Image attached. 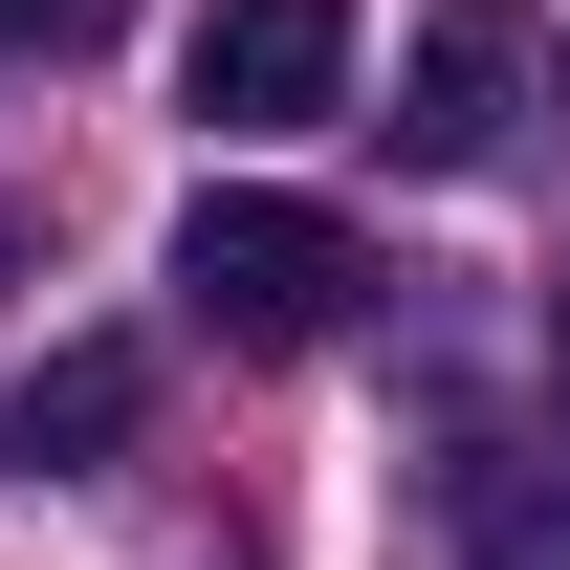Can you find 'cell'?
<instances>
[{
	"instance_id": "6da1fadb",
	"label": "cell",
	"mask_w": 570,
	"mask_h": 570,
	"mask_svg": "<svg viewBox=\"0 0 570 570\" xmlns=\"http://www.w3.org/2000/svg\"><path fill=\"white\" fill-rule=\"evenodd\" d=\"M352 285H373V242H352L330 198H242V176H198V219H176V307H198L219 352H330Z\"/></svg>"
},
{
	"instance_id": "7a4b0ae2",
	"label": "cell",
	"mask_w": 570,
	"mask_h": 570,
	"mask_svg": "<svg viewBox=\"0 0 570 570\" xmlns=\"http://www.w3.org/2000/svg\"><path fill=\"white\" fill-rule=\"evenodd\" d=\"M527 132H549V22L527 0H439L417 45H395V154L417 176H504Z\"/></svg>"
},
{
	"instance_id": "3957f363",
	"label": "cell",
	"mask_w": 570,
	"mask_h": 570,
	"mask_svg": "<svg viewBox=\"0 0 570 570\" xmlns=\"http://www.w3.org/2000/svg\"><path fill=\"white\" fill-rule=\"evenodd\" d=\"M176 88H198L219 132H307L352 88V0H219L198 45H176Z\"/></svg>"
},
{
	"instance_id": "277c9868",
	"label": "cell",
	"mask_w": 570,
	"mask_h": 570,
	"mask_svg": "<svg viewBox=\"0 0 570 570\" xmlns=\"http://www.w3.org/2000/svg\"><path fill=\"white\" fill-rule=\"evenodd\" d=\"M132 417H154V352H132V330H88V352H45L22 395H0V461H22V483H88Z\"/></svg>"
},
{
	"instance_id": "5b68a950",
	"label": "cell",
	"mask_w": 570,
	"mask_h": 570,
	"mask_svg": "<svg viewBox=\"0 0 570 570\" xmlns=\"http://www.w3.org/2000/svg\"><path fill=\"white\" fill-rule=\"evenodd\" d=\"M439 504H461V549H483V570H570V504L504 483V439H461V483H439Z\"/></svg>"
},
{
	"instance_id": "8992f818",
	"label": "cell",
	"mask_w": 570,
	"mask_h": 570,
	"mask_svg": "<svg viewBox=\"0 0 570 570\" xmlns=\"http://www.w3.org/2000/svg\"><path fill=\"white\" fill-rule=\"evenodd\" d=\"M132 0H0V67H67V45H110Z\"/></svg>"
},
{
	"instance_id": "52a82bcc",
	"label": "cell",
	"mask_w": 570,
	"mask_h": 570,
	"mask_svg": "<svg viewBox=\"0 0 570 570\" xmlns=\"http://www.w3.org/2000/svg\"><path fill=\"white\" fill-rule=\"evenodd\" d=\"M549 395H570V285H549Z\"/></svg>"
},
{
	"instance_id": "ba28073f",
	"label": "cell",
	"mask_w": 570,
	"mask_h": 570,
	"mask_svg": "<svg viewBox=\"0 0 570 570\" xmlns=\"http://www.w3.org/2000/svg\"><path fill=\"white\" fill-rule=\"evenodd\" d=\"M0 264H22V219H0Z\"/></svg>"
}]
</instances>
